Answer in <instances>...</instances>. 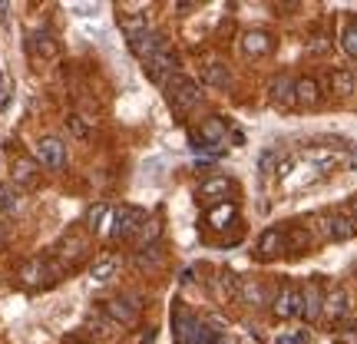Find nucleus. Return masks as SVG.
<instances>
[{"mask_svg": "<svg viewBox=\"0 0 357 344\" xmlns=\"http://www.w3.org/2000/svg\"><path fill=\"white\" fill-rule=\"evenodd\" d=\"M60 275H63V268L56 265V262H50V258H30V262H24V268H20V281L30 285V288L53 285Z\"/></svg>", "mask_w": 357, "mask_h": 344, "instance_id": "obj_1", "label": "nucleus"}, {"mask_svg": "<svg viewBox=\"0 0 357 344\" xmlns=\"http://www.w3.org/2000/svg\"><path fill=\"white\" fill-rule=\"evenodd\" d=\"M169 100H172V106H176L178 113H185V110H192V106L202 103V89H199L195 80L176 73V77L169 80Z\"/></svg>", "mask_w": 357, "mask_h": 344, "instance_id": "obj_2", "label": "nucleus"}, {"mask_svg": "<svg viewBox=\"0 0 357 344\" xmlns=\"http://www.w3.org/2000/svg\"><path fill=\"white\" fill-rule=\"evenodd\" d=\"M139 294H116L109 301H102V315L113 318L116 324H136L139 318Z\"/></svg>", "mask_w": 357, "mask_h": 344, "instance_id": "obj_3", "label": "nucleus"}, {"mask_svg": "<svg viewBox=\"0 0 357 344\" xmlns=\"http://www.w3.org/2000/svg\"><path fill=\"white\" fill-rule=\"evenodd\" d=\"M146 225V212L136 209V205H119L113 209V229L109 235L113 239H129V235H136V232Z\"/></svg>", "mask_w": 357, "mask_h": 344, "instance_id": "obj_4", "label": "nucleus"}, {"mask_svg": "<svg viewBox=\"0 0 357 344\" xmlns=\"http://www.w3.org/2000/svg\"><path fill=\"white\" fill-rule=\"evenodd\" d=\"M321 235L331 239V242H347L357 235V222L347 212H337V216H328L321 218Z\"/></svg>", "mask_w": 357, "mask_h": 344, "instance_id": "obj_5", "label": "nucleus"}, {"mask_svg": "<svg viewBox=\"0 0 357 344\" xmlns=\"http://www.w3.org/2000/svg\"><path fill=\"white\" fill-rule=\"evenodd\" d=\"M129 47H132V53L139 57V60H153L155 53L169 50V40L162 30H146V33H139V37L129 40Z\"/></svg>", "mask_w": 357, "mask_h": 344, "instance_id": "obj_6", "label": "nucleus"}, {"mask_svg": "<svg viewBox=\"0 0 357 344\" xmlns=\"http://www.w3.org/2000/svg\"><path fill=\"white\" fill-rule=\"evenodd\" d=\"M176 70H178V57L172 50H162L155 53L153 60H146V73H149L153 83H169L176 77Z\"/></svg>", "mask_w": 357, "mask_h": 344, "instance_id": "obj_7", "label": "nucleus"}, {"mask_svg": "<svg viewBox=\"0 0 357 344\" xmlns=\"http://www.w3.org/2000/svg\"><path fill=\"white\" fill-rule=\"evenodd\" d=\"M37 159L47 169H66V146L56 136H43L37 142Z\"/></svg>", "mask_w": 357, "mask_h": 344, "instance_id": "obj_8", "label": "nucleus"}, {"mask_svg": "<svg viewBox=\"0 0 357 344\" xmlns=\"http://www.w3.org/2000/svg\"><path fill=\"white\" fill-rule=\"evenodd\" d=\"M275 315L278 318H298L301 315V292L294 285H281V292L275 294Z\"/></svg>", "mask_w": 357, "mask_h": 344, "instance_id": "obj_9", "label": "nucleus"}, {"mask_svg": "<svg viewBox=\"0 0 357 344\" xmlns=\"http://www.w3.org/2000/svg\"><path fill=\"white\" fill-rule=\"evenodd\" d=\"M324 311V294H321L318 281H307V288L301 292V315L307 321H318V315Z\"/></svg>", "mask_w": 357, "mask_h": 344, "instance_id": "obj_10", "label": "nucleus"}, {"mask_svg": "<svg viewBox=\"0 0 357 344\" xmlns=\"http://www.w3.org/2000/svg\"><path fill=\"white\" fill-rule=\"evenodd\" d=\"M242 50L248 53V57H268V53L275 50V40H271V33H265V30H248L242 37Z\"/></svg>", "mask_w": 357, "mask_h": 344, "instance_id": "obj_11", "label": "nucleus"}, {"mask_svg": "<svg viewBox=\"0 0 357 344\" xmlns=\"http://www.w3.org/2000/svg\"><path fill=\"white\" fill-rule=\"evenodd\" d=\"M56 255L66 258V262H77V258H83V255H86V235H79V232L63 235V239H60V245H56Z\"/></svg>", "mask_w": 357, "mask_h": 344, "instance_id": "obj_12", "label": "nucleus"}, {"mask_svg": "<svg viewBox=\"0 0 357 344\" xmlns=\"http://www.w3.org/2000/svg\"><path fill=\"white\" fill-rule=\"evenodd\" d=\"M268 93H271V103L284 110V106H291V103H294V80L288 77V73H281V77L271 80Z\"/></svg>", "mask_w": 357, "mask_h": 344, "instance_id": "obj_13", "label": "nucleus"}, {"mask_svg": "<svg viewBox=\"0 0 357 344\" xmlns=\"http://www.w3.org/2000/svg\"><path fill=\"white\" fill-rule=\"evenodd\" d=\"M278 252H284V229H265L258 239V258H275Z\"/></svg>", "mask_w": 357, "mask_h": 344, "instance_id": "obj_14", "label": "nucleus"}, {"mask_svg": "<svg viewBox=\"0 0 357 344\" xmlns=\"http://www.w3.org/2000/svg\"><path fill=\"white\" fill-rule=\"evenodd\" d=\"M199 324L202 321L189 315V311H176V318H172V328H176V344H192L195 331H199Z\"/></svg>", "mask_w": 357, "mask_h": 344, "instance_id": "obj_15", "label": "nucleus"}, {"mask_svg": "<svg viewBox=\"0 0 357 344\" xmlns=\"http://www.w3.org/2000/svg\"><path fill=\"white\" fill-rule=\"evenodd\" d=\"M235 294L245 305H265V288L258 278H238L235 281Z\"/></svg>", "mask_w": 357, "mask_h": 344, "instance_id": "obj_16", "label": "nucleus"}, {"mask_svg": "<svg viewBox=\"0 0 357 344\" xmlns=\"http://www.w3.org/2000/svg\"><path fill=\"white\" fill-rule=\"evenodd\" d=\"M294 103L298 106H318L321 103V87L314 77H305L294 83Z\"/></svg>", "mask_w": 357, "mask_h": 344, "instance_id": "obj_17", "label": "nucleus"}, {"mask_svg": "<svg viewBox=\"0 0 357 344\" xmlns=\"http://www.w3.org/2000/svg\"><path fill=\"white\" fill-rule=\"evenodd\" d=\"M30 50L37 57H43V60H53V57H60V43L53 40V33L37 30V33H30Z\"/></svg>", "mask_w": 357, "mask_h": 344, "instance_id": "obj_18", "label": "nucleus"}, {"mask_svg": "<svg viewBox=\"0 0 357 344\" xmlns=\"http://www.w3.org/2000/svg\"><path fill=\"white\" fill-rule=\"evenodd\" d=\"M307 245H311V229H305V225H291V229H284V252L301 255Z\"/></svg>", "mask_w": 357, "mask_h": 344, "instance_id": "obj_19", "label": "nucleus"}, {"mask_svg": "<svg viewBox=\"0 0 357 344\" xmlns=\"http://www.w3.org/2000/svg\"><path fill=\"white\" fill-rule=\"evenodd\" d=\"M324 308H328L331 318H344L347 311H351V294H347L344 288H334L331 298H324Z\"/></svg>", "mask_w": 357, "mask_h": 344, "instance_id": "obj_20", "label": "nucleus"}, {"mask_svg": "<svg viewBox=\"0 0 357 344\" xmlns=\"http://www.w3.org/2000/svg\"><path fill=\"white\" fill-rule=\"evenodd\" d=\"M119 27L126 30V37H139L149 30V20H146V13H119Z\"/></svg>", "mask_w": 357, "mask_h": 344, "instance_id": "obj_21", "label": "nucleus"}, {"mask_svg": "<svg viewBox=\"0 0 357 344\" xmlns=\"http://www.w3.org/2000/svg\"><path fill=\"white\" fill-rule=\"evenodd\" d=\"M331 89L337 96H351L357 89V77L351 70H331Z\"/></svg>", "mask_w": 357, "mask_h": 344, "instance_id": "obj_22", "label": "nucleus"}, {"mask_svg": "<svg viewBox=\"0 0 357 344\" xmlns=\"http://www.w3.org/2000/svg\"><path fill=\"white\" fill-rule=\"evenodd\" d=\"M86 324H89V331H93V334H100V338H113L116 328H119V324H116L113 318H106L102 311H93Z\"/></svg>", "mask_w": 357, "mask_h": 344, "instance_id": "obj_23", "label": "nucleus"}, {"mask_svg": "<svg viewBox=\"0 0 357 344\" xmlns=\"http://www.w3.org/2000/svg\"><path fill=\"white\" fill-rule=\"evenodd\" d=\"M13 182L33 186V182H37V166H33L30 159H17V163H13Z\"/></svg>", "mask_w": 357, "mask_h": 344, "instance_id": "obj_24", "label": "nucleus"}, {"mask_svg": "<svg viewBox=\"0 0 357 344\" xmlns=\"http://www.w3.org/2000/svg\"><path fill=\"white\" fill-rule=\"evenodd\" d=\"M231 218H235V205L222 202V205H215V209L208 212V225H212V229H229Z\"/></svg>", "mask_w": 357, "mask_h": 344, "instance_id": "obj_25", "label": "nucleus"}, {"mask_svg": "<svg viewBox=\"0 0 357 344\" xmlns=\"http://www.w3.org/2000/svg\"><path fill=\"white\" fill-rule=\"evenodd\" d=\"M205 83L208 87H218V89H225L231 83V73H229V66H222V63H212V66H205Z\"/></svg>", "mask_w": 357, "mask_h": 344, "instance_id": "obj_26", "label": "nucleus"}, {"mask_svg": "<svg viewBox=\"0 0 357 344\" xmlns=\"http://www.w3.org/2000/svg\"><path fill=\"white\" fill-rule=\"evenodd\" d=\"M136 265L139 268H159L162 265V252H159V245H146L136 252Z\"/></svg>", "mask_w": 357, "mask_h": 344, "instance_id": "obj_27", "label": "nucleus"}, {"mask_svg": "<svg viewBox=\"0 0 357 344\" xmlns=\"http://www.w3.org/2000/svg\"><path fill=\"white\" fill-rule=\"evenodd\" d=\"M341 47H344L347 57H357V17L347 20L344 30H341Z\"/></svg>", "mask_w": 357, "mask_h": 344, "instance_id": "obj_28", "label": "nucleus"}, {"mask_svg": "<svg viewBox=\"0 0 357 344\" xmlns=\"http://www.w3.org/2000/svg\"><path fill=\"white\" fill-rule=\"evenodd\" d=\"M231 182L225 176L218 179H208V182H202V189H199V195H205V199H212V195H222V192H229Z\"/></svg>", "mask_w": 357, "mask_h": 344, "instance_id": "obj_29", "label": "nucleus"}, {"mask_svg": "<svg viewBox=\"0 0 357 344\" xmlns=\"http://www.w3.org/2000/svg\"><path fill=\"white\" fill-rule=\"evenodd\" d=\"M222 136H225V123H222L218 116H212V119H208V123L202 126V140H208L212 146H215V142L222 140Z\"/></svg>", "mask_w": 357, "mask_h": 344, "instance_id": "obj_30", "label": "nucleus"}, {"mask_svg": "<svg viewBox=\"0 0 357 344\" xmlns=\"http://www.w3.org/2000/svg\"><path fill=\"white\" fill-rule=\"evenodd\" d=\"M89 275H93V281H109L116 275V262H113V258H102V262H96V265H93V271H89Z\"/></svg>", "mask_w": 357, "mask_h": 344, "instance_id": "obj_31", "label": "nucleus"}, {"mask_svg": "<svg viewBox=\"0 0 357 344\" xmlns=\"http://www.w3.org/2000/svg\"><path fill=\"white\" fill-rule=\"evenodd\" d=\"M139 248H146V245H155V239H159V222H146L139 232Z\"/></svg>", "mask_w": 357, "mask_h": 344, "instance_id": "obj_32", "label": "nucleus"}, {"mask_svg": "<svg viewBox=\"0 0 357 344\" xmlns=\"http://www.w3.org/2000/svg\"><path fill=\"white\" fill-rule=\"evenodd\" d=\"M109 212V205L106 202H96V205H89V212H86V229H100V222L102 216Z\"/></svg>", "mask_w": 357, "mask_h": 344, "instance_id": "obj_33", "label": "nucleus"}, {"mask_svg": "<svg viewBox=\"0 0 357 344\" xmlns=\"http://www.w3.org/2000/svg\"><path fill=\"white\" fill-rule=\"evenodd\" d=\"M10 96H13V83L7 73H0V113L10 106Z\"/></svg>", "mask_w": 357, "mask_h": 344, "instance_id": "obj_34", "label": "nucleus"}, {"mask_svg": "<svg viewBox=\"0 0 357 344\" xmlns=\"http://www.w3.org/2000/svg\"><path fill=\"white\" fill-rule=\"evenodd\" d=\"M66 126H70V133H73V136H77V140H86L89 136V126L86 123H83V116H70V119H66Z\"/></svg>", "mask_w": 357, "mask_h": 344, "instance_id": "obj_35", "label": "nucleus"}, {"mask_svg": "<svg viewBox=\"0 0 357 344\" xmlns=\"http://www.w3.org/2000/svg\"><path fill=\"white\" fill-rule=\"evenodd\" d=\"M13 205H17V195H13V189L7 186V182H0V212H10Z\"/></svg>", "mask_w": 357, "mask_h": 344, "instance_id": "obj_36", "label": "nucleus"}, {"mask_svg": "<svg viewBox=\"0 0 357 344\" xmlns=\"http://www.w3.org/2000/svg\"><path fill=\"white\" fill-rule=\"evenodd\" d=\"M337 344H357V321H351L337 331Z\"/></svg>", "mask_w": 357, "mask_h": 344, "instance_id": "obj_37", "label": "nucleus"}, {"mask_svg": "<svg viewBox=\"0 0 357 344\" xmlns=\"http://www.w3.org/2000/svg\"><path fill=\"white\" fill-rule=\"evenodd\" d=\"M311 341V334L307 331H294V334H281L278 344H307Z\"/></svg>", "mask_w": 357, "mask_h": 344, "instance_id": "obj_38", "label": "nucleus"}, {"mask_svg": "<svg viewBox=\"0 0 357 344\" xmlns=\"http://www.w3.org/2000/svg\"><path fill=\"white\" fill-rule=\"evenodd\" d=\"M275 159H278V153H275V149H265L261 159H258V169H261V172H271V169H275Z\"/></svg>", "mask_w": 357, "mask_h": 344, "instance_id": "obj_39", "label": "nucleus"}, {"mask_svg": "<svg viewBox=\"0 0 357 344\" xmlns=\"http://www.w3.org/2000/svg\"><path fill=\"white\" fill-rule=\"evenodd\" d=\"M347 216H351V218H354V222H357V195H354V199H351V202H347Z\"/></svg>", "mask_w": 357, "mask_h": 344, "instance_id": "obj_40", "label": "nucleus"}, {"mask_svg": "<svg viewBox=\"0 0 357 344\" xmlns=\"http://www.w3.org/2000/svg\"><path fill=\"white\" fill-rule=\"evenodd\" d=\"M3 239H7V225L0 222V242H3Z\"/></svg>", "mask_w": 357, "mask_h": 344, "instance_id": "obj_41", "label": "nucleus"}, {"mask_svg": "<svg viewBox=\"0 0 357 344\" xmlns=\"http://www.w3.org/2000/svg\"><path fill=\"white\" fill-rule=\"evenodd\" d=\"M70 344H89V341H70Z\"/></svg>", "mask_w": 357, "mask_h": 344, "instance_id": "obj_42", "label": "nucleus"}]
</instances>
